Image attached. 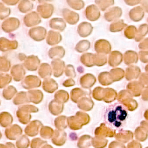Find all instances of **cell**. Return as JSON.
I'll return each mask as SVG.
<instances>
[{
  "mask_svg": "<svg viewBox=\"0 0 148 148\" xmlns=\"http://www.w3.org/2000/svg\"><path fill=\"white\" fill-rule=\"evenodd\" d=\"M127 116V112L123 105H115L113 106V108L109 109L108 112V121L109 123L118 128L121 126L123 122L126 120Z\"/></svg>",
  "mask_w": 148,
  "mask_h": 148,
  "instance_id": "cell-1",
  "label": "cell"
}]
</instances>
